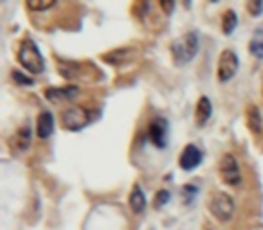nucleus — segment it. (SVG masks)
<instances>
[{
  "label": "nucleus",
  "mask_w": 263,
  "mask_h": 230,
  "mask_svg": "<svg viewBox=\"0 0 263 230\" xmlns=\"http://www.w3.org/2000/svg\"><path fill=\"white\" fill-rule=\"evenodd\" d=\"M56 2L54 0H27L26 2V8L33 13H44L47 9L54 8Z\"/></svg>",
  "instance_id": "obj_19"
},
{
  "label": "nucleus",
  "mask_w": 263,
  "mask_h": 230,
  "mask_svg": "<svg viewBox=\"0 0 263 230\" xmlns=\"http://www.w3.org/2000/svg\"><path fill=\"white\" fill-rule=\"evenodd\" d=\"M202 164V151L197 144H187L179 155V168L182 171H195Z\"/></svg>",
  "instance_id": "obj_8"
},
{
  "label": "nucleus",
  "mask_w": 263,
  "mask_h": 230,
  "mask_svg": "<svg viewBox=\"0 0 263 230\" xmlns=\"http://www.w3.org/2000/svg\"><path fill=\"white\" fill-rule=\"evenodd\" d=\"M211 115H213L211 99H209L208 95H202V97L197 101V106H195V122H197L198 128L208 124Z\"/></svg>",
  "instance_id": "obj_11"
},
{
  "label": "nucleus",
  "mask_w": 263,
  "mask_h": 230,
  "mask_svg": "<svg viewBox=\"0 0 263 230\" xmlns=\"http://www.w3.org/2000/svg\"><path fill=\"white\" fill-rule=\"evenodd\" d=\"M159 8L164 11V15H172V11L175 9V2H159Z\"/></svg>",
  "instance_id": "obj_24"
},
{
  "label": "nucleus",
  "mask_w": 263,
  "mask_h": 230,
  "mask_svg": "<svg viewBox=\"0 0 263 230\" xmlns=\"http://www.w3.org/2000/svg\"><path fill=\"white\" fill-rule=\"evenodd\" d=\"M198 194V187L195 183H186L182 187V198H184V203H193L195 196Z\"/></svg>",
  "instance_id": "obj_22"
},
{
  "label": "nucleus",
  "mask_w": 263,
  "mask_h": 230,
  "mask_svg": "<svg viewBox=\"0 0 263 230\" xmlns=\"http://www.w3.org/2000/svg\"><path fill=\"white\" fill-rule=\"evenodd\" d=\"M11 77L18 87H33L34 85V79L29 76V74L22 72V70H13L11 72Z\"/></svg>",
  "instance_id": "obj_20"
},
{
  "label": "nucleus",
  "mask_w": 263,
  "mask_h": 230,
  "mask_svg": "<svg viewBox=\"0 0 263 230\" xmlns=\"http://www.w3.org/2000/svg\"><path fill=\"white\" fill-rule=\"evenodd\" d=\"M238 69H240V59L238 54L231 49H223L218 56V65H216V77L220 83H227L236 76Z\"/></svg>",
  "instance_id": "obj_6"
},
{
  "label": "nucleus",
  "mask_w": 263,
  "mask_h": 230,
  "mask_svg": "<svg viewBox=\"0 0 263 230\" xmlns=\"http://www.w3.org/2000/svg\"><path fill=\"white\" fill-rule=\"evenodd\" d=\"M245 8H247V11L251 16H258L259 13L263 11V2L261 0H251V2L245 4Z\"/></svg>",
  "instance_id": "obj_23"
},
{
  "label": "nucleus",
  "mask_w": 263,
  "mask_h": 230,
  "mask_svg": "<svg viewBox=\"0 0 263 230\" xmlns=\"http://www.w3.org/2000/svg\"><path fill=\"white\" fill-rule=\"evenodd\" d=\"M218 175L222 182L229 187H238L241 183V171L236 157L233 153H223L218 162Z\"/></svg>",
  "instance_id": "obj_5"
},
{
  "label": "nucleus",
  "mask_w": 263,
  "mask_h": 230,
  "mask_svg": "<svg viewBox=\"0 0 263 230\" xmlns=\"http://www.w3.org/2000/svg\"><path fill=\"white\" fill-rule=\"evenodd\" d=\"M249 52L258 59L263 58V22L252 31V36L249 40Z\"/></svg>",
  "instance_id": "obj_16"
},
{
  "label": "nucleus",
  "mask_w": 263,
  "mask_h": 230,
  "mask_svg": "<svg viewBox=\"0 0 263 230\" xmlns=\"http://www.w3.org/2000/svg\"><path fill=\"white\" fill-rule=\"evenodd\" d=\"M44 94H45V97H47V101L58 104V102L74 101V99L78 97V94H80V87H76V85H65V87H51V88H47Z\"/></svg>",
  "instance_id": "obj_9"
},
{
  "label": "nucleus",
  "mask_w": 263,
  "mask_h": 230,
  "mask_svg": "<svg viewBox=\"0 0 263 230\" xmlns=\"http://www.w3.org/2000/svg\"><path fill=\"white\" fill-rule=\"evenodd\" d=\"M208 230H213V228H209V226H208Z\"/></svg>",
  "instance_id": "obj_25"
},
{
  "label": "nucleus",
  "mask_w": 263,
  "mask_h": 230,
  "mask_svg": "<svg viewBox=\"0 0 263 230\" xmlns=\"http://www.w3.org/2000/svg\"><path fill=\"white\" fill-rule=\"evenodd\" d=\"M128 207H130V211L134 214H143L144 208H146V194L141 189L139 183L132 187V193L128 196Z\"/></svg>",
  "instance_id": "obj_12"
},
{
  "label": "nucleus",
  "mask_w": 263,
  "mask_h": 230,
  "mask_svg": "<svg viewBox=\"0 0 263 230\" xmlns=\"http://www.w3.org/2000/svg\"><path fill=\"white\" fill-rule=\"evenodd\" d=\"M56 69L65 79H76L81 76V65L78 61H69V59H56Z\"/></svg>",
  "instance_id": "obj_15"
},
{
  "label": "nucleus",
  "mask_w": 263,
  "mask_h": 230,
  "mask_svg": "<svg viewBox=\"0 0 263 230\" xmlns=\"http://www.w3.org/2000/svg\"><path fill=\"white\" fill-rule=\"evenodd\" d=\"M208 208L220 223H227L234 216V200L226 193H213L208 200Z\"/></svg>",
  "instance_id": "obj_4"
},
{
  "label": "nucleus",
  "mask_w": 263,
  "mask_h": 230,
  "mask_svg": "<svg viewBox=\"0 0 263 230\" xmlns=\"http://www.w3.org/2000/svg\"><path fill=\"white\" fill-rule=\"evenodd\" d=\"M16 61L22 67L26 72L33 74V76H38L45 70V61L44 56H42L40 49H38L36 41L33 38H24L18 44V49H16Z\"/></svg>",
  "instance_id": "obj_2"
},
{
  "label": "nucleus",
  "mask_w": 263,
  "mask_h": 230,
  "mask_svg": "<svg viewBox=\"0 0 263 230\" xmlns=\"http://www.w3.org/2000/svg\"><path fill=\"white\" fill-rule=\"evenodd\" d=\"M90 110L81 104H70L60 115V122L67 132H81L90 124Z\"/></svg>",
  "instance_id": "obj_3"
},
{
  "label": "nucleus",
  "mask_w": 263,
  "mask_h": 230,
  "mask_svg": "<svg viewBox=\"0 0 263 230\" xmlns=\"http://www.w3.org/2000/svg\"><path fill=\"white\" fill-rule=\"evenodd\" d=\"M148 140L154 144L157 150H164L168 146V137H170V124L164 117H154L148 124L146 130Z\"/></svg>",
  "instance_id": "obj_7"
},
{
  "label": "nucleus",
  "mask_w": 263,
  "mask_h": 230,
  "mask_svg": "<svg viewBox=\"0 0 263 230\" xmlns=\"http://www.w3.org/2000/svg\"><path fill=\"white\" fill-rule=\"evenodd\" d=\"M170 200H172V194H170V191L168 189H161L159 193H155V196H154V207L155 208L166 207Z\"/></svg>",
  "instance_id": "obj_21"
},
{
  "label": "nucleus",
  "mask_w": 263,
  "mask_h": 230,
  "mask_svg": "<svg viewBox=\"0 0 263 230\" xmlns=\"http://www.w3.org/2000/svg\"><path fill=\"white\" fill-rule=\"evenodd\" d=\"M198 49H200V34H198V31H187V33L180 34L177 40H173L172 45H170L172 58L175 61V65L179 67L193 61L195 56L198 54Z\"/></svg>",
  "instance_id": "obj_1"
},
{
  "label": "nucleus",
  "mask_w": 263,
  "mask_h": 230,
  "mask_svg": "<svg viewBox=\"0 0 263 230\" xmlns=\"http://www.w3.org/2000/svg\"><path fill=\"white\" fill-rule=\"evenodd\" d=\"M238 27V15L234 9H226L222 13V33L226 36H231V34L236 31Z\"/></svg>",
  "instance_id": "obj_18"
},
{
  "label": "nucleus",
  "mask_w": 263,
  "mask_h": 230,
  "mask_svg": "<svg viewBox=\"0 0 263 230\" xmlns=\"http://www.w3.org/2000/svg\"><path fill=\"white\" fill-rule=\"evenodd\" d=\"M31 137H33V130L29 124H24L16 130V133L13 135V148L16 151H26L31 146Z\"/></svg>",
  "instance_id": "obj_14"
},
{
  "label": "nucleus",
  "mask_w": 263,
  "mask_h": 230,
  "mask_svg": "<svg viewBox=\"0 0 263 230\" xmlns=\"http://www.w3.org/2000/svg\"><path fill=\"white\" fill-rule=\"evenodd\" d=\"M132 49L124 47V49H114V51L106 52V54H103V59H105L106 63H110V65H121V63L128 61L132 56Z\"/></svg>",
  "instance_id": "obj_17"
},
{
  "label": "nucleus",
  "mask_w": 263,
  "mask_h": 230,
  "mask_svg": "<svg viewBox=\"0 0 263 230\" xmlns=\"http://www.w3.org/2000/svg\"><path fill=\"white\" fill-rule=\"evenodd\" d=\"M54 133V115L49 110H42L36 119V135L38 139L47 140Z\"/></svg>",
  "instance_id": "obj_10"
},
{
  "label": "nucleus",
  "mask_w": 263,
  "mask_h": 230,
  "mask_svg": "<svg viewBox=\"0 0 263 230\" xmlns=\"http://www.w3.org/2000/svg\"><path fill=\"white\" fill-rule=\"evenodd\" d=\"M245 124L251 130L254 135H259L263 132V117L261 112L256 104H251L247 110H245Z\"/></svg>",
  "instance_id": "obj_13"
}]
</instances>
